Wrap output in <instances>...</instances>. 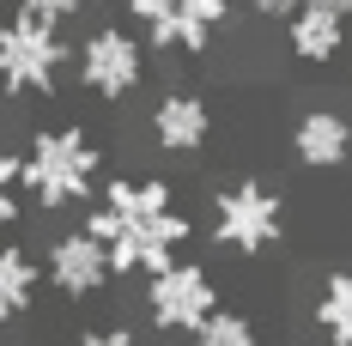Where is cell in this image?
<instances>
[{
	"instance_id": "obj_1",
	"label": "cell",
	"mask_w": 352,
	"mask_h": 346,
	"mask_svg": "<svg viewBox=\"0 0 352 346\" xmlns=\"http://www.w3.org/2000/svg\"><path fill=\"white\" fill-rule=\"evenodd\" d=\"M85 231L104 237L109 279L158 274L164 261H176V249L195 237V225H188V213L176 207L164 176H109L104 201L85 213Z\"/></svg>"
},
{
	"instance_id": "obj_2",
	"label": "cell",
	"mask_w": 352,
	"mask_h": 346,
	"mask_svg": "<svg viewBox=\"0 0 352 346\" xmlns=\"http://www.w3.org/2000/svg\"><path fill=\"white\" fill-rule=\"evenodd\" d=\"M98 171H104V152L85 128H43L19 152V182H25L36 213L85 207L98 195Z\"/></svg>"
},
{
	"instance_id": "obj_3",
	"label": "cell",
	"mask_w": 352,
	"mask_h": 346,
	"mask_svg": "<svg viewBox=\"0 0 352 346\" xmlns=\"http://www.w3.org/2000/svg\"><path fill=\"white\" fill-rule=\"evenodd\" d=\"M67 55L73 49L61 43L55 19H43L31 6H12L0 19V91L6 98H55Z\"/></svg>"
},
{
	"instance_id": "obj_4",
	"label": "cell",
	"mask_w": 352,
	"mask_h": 346,
	"mask_svg": "<svg viewBox=\"0 0 352 346\" xmlns=\"http://www.w3.org/2000/svg\"><path fill=\"white\" fill-rule=\"evenodd\" d=\"M285 237V201L280 188L237 176L225 188H212V243L231 255H267Z\"/></svg>"
},
{
	"instance_id": "obj_5",
	"label": "cell",
	"mask_w": 352,
	"mask_h": 346,
	"mask_svg": "<svg viewBox=\"0 0 352 346\" xmlns=\"http://www.w3.org/2000/svg\"><path fill=\"white\" fill-rule=\"evenodd\" d=\"M128 25L146 36V49H182V55H207L212 36L231 25V0H122Z\"/></svg>"
},
{
	"instance_id": "obj_6",
	"label": "cell",
	"mask_w": 352,
	"mask_h": 346,
	"mask_svg": "<svg viewBox=\"0 0 352 346\" xmlns=\"http://www.w3.org/2000/svg\"><path fill=\"white\" fill-rule=\"evenodd\" d=\"M73 73H79V85L91 98L122 104L128 91H140V79H146V36L134 25H98V31L79 43Z\"/></svg>"
},
{
	"instance_id": "obj_7",
	"label": "cell",
	"mask_w": 352,
	"mask_h": 346,
	"mask_svg": "<svg viewBox=\"0 0 352 346\" xmlns=\"http://www.w3.org/2000/svg\"><path fill=\"white\" fill-rule=\"evenodd\" d=\"M219 310V285L201 261H164L158 274H146V316L158 334H195Z\"/></svg>"
},
{
	"instance_id": "obj_8",
	"label": "cell",
	"mask_w": 352,
	"mask_h": 346,
	"mask_svg": "<svg viewBox=\"0 0 352 346\" xmlns=\"http://www.w3.org/2000/svg\"><path fill=\"white\" fill-rule=\"evenodd\" d=\"M43 274H49V285H55L67 304L98 298V292L109 285V249H104V237H91L85 225H79V231H61V237L49 243V255H43Z\"/></svg>"
},
{
	"instance_id": "obj_9",
	"label": "cell",
	"mask_w": 352,
	"mask_h": 346,
	"mask_svg": "<svg viewBox=\"0 0 352 346\" xmlns=\"http://www.w3.org/2000/svg\"><path fill=\"white\" fill-rule=\"evenodd\" d=\"M152 140H158V152H176V158L201 152L212 140L207 98H201V91H164V98L152 104Z\"/></svg>"
},
{
	"instance_id": "obj_10",
	"label": "cell",
	"mask_w": 352,
	"mask_h": 346,
	"mask_svg": "<svg viewBox=\"0 0 352 346\" xmlns=\"http://www.w3.org/2000/svg\"><path fill=\"white\" fill-rule=\"evenodd\" d=\"M292 152H298V164L304 171H340L352 158V116L340 109H304L298 116V128H292Z\"/></svg>"
},
{
	"instance_id": "obj_11",
	"label": "cell",
	"mask_w": 352,
	"mask_h": 346,
	"mask_svg": "<svg viewBox=\"0 0 352 346\" xmlns=\"http://www.w3.org/2000/svg\"><path fill=\"white\" fill-rule=\"evenodd\" d=\"M285 43H292L298 61H316L322 67V61H334L346 49V12L328 6V0H298L285 12Z\"/></svg>"
},
{
	"instance_id": "obj_12",
	"label": "cell",
	"mask_w": 352,
	"mask_h": 346,
	"mask_svg": "<svg viewBox=\"0 0 352 346\" xmlns=\"http://www.w3.org/2000/svg\"><path fill=\"white\" fill-rule=\"evenodd\" d=\"M36 304V261L19 243H0V322H19Z\"/></svg>"
},
{
	"instance_id": "obj_13",
	"label": "cell",
	"mask_w": 352,
	"mask_h": 346,
	"mask_svg": "<svg viewBox=\"0 0 352 346\" xmlns=\"http://www.w3.org/2000/svg\"><path fill=\"white\" fill-rule=\"evenodd\" d=\"M316 334L328 346H352V268L322 279L316 292Z\"/></svg>"
},
{
	"instance_id": "obj_14",
	"label": "cell",
	"mask_w": 352,
	"mask_h": 346,
	"mask_svg": "<svg viewBox=\"0 0 352 346\" xmlns=\"http://www.w3.org/2000/svg\"><path fill=\"white\" fill-rule=\"evenodd\" d=\"M188 346H261L255 340V322H249L243 310H212L195 334H188Z\"/></svg>"
},
{
	"instance_id": "obj_15",
	"label": "cell",
	"mask_w": 352,
	"mask_h": 346,
	"mask_svg": "<svg viewBox=\"0 0 352 346\" xmlns=\"http://www.w3.org/2000/svg\"><path fill=\"white\" fill-rule=\"evenodd\" d=\"M19 213H25V201H19V152L0 146V231L19 225Z\"/></svg>"
},
{
	"instance_id": "obj_16",
	"label": "cell",
	"mask_w": 352,
	"mask_h": 346,
	"mask_svg": "<svg viewBox=\"0 0 352 346\" xmlns=\"http://www.w3.org/2000/svg\"><path fill=\"white\" fill-rule=\"evenodd\" d=\"M19 6H31V12H43V19L67 25V19H79V6H85V0H19Z\"/></svg>"
},
{
	"instance_id": "obj_17",
	"label": "cell",
	"mask_w": 352,
	"mask_h": 346,
	"mask_svg": "<svg viewBox=\"0 0 352 346\" xmlns=\"http://www.w3.org/2000/svg\"><path fill=\"white\" fill-rule=\"evenodd\" d=\"M73 346H140V340H134L128 328H85Z\"/></svg>"
},
{
	"instance_id": "obj_18",
	"label": "cell",
	"mask_w": 352,
	"mask_h": 346,
	"mask_svg": "<svg viewBox=\"0 0 352 346\" xmlns=\"http://www.w3.org/2000/svg\"><path fill=\"white\" fill-rule=\"evenodd\" d=\"M249 12H255V19H267V25H274V19H280L285 25V12H292V6H298V0H243Z\"/></svg>"
},
{
	"instance_id": "obj_19",
	"label": "cell",
	"mask_w": 352,
	"mask_h": 346,
	"mask_svg": "<svg viewBox=\"0 0 352 346\" xmlns=\"http://www.w3.org/2000/svg\"><path fill=\"white\" fill-rule=\"evenodd\" d=\"M328 6H340V12H346V19H352V0H328Z\"/></svg>"
}]
</instances>
